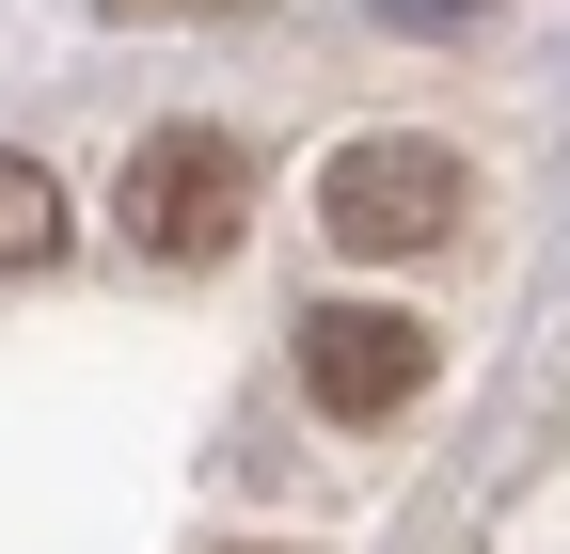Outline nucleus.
<instances>
[{
	"mask_svg": "<svg viewBox=\"0 0 570 554\" xmlns=\"http://www.w3.org/2000/svg\"><path fill=\"white\" fill-rule=\"evenodd\" d=\"M317 222H333L348 254H428V238L460 222V159H444V144H348L333 190H317Z\"/></svg>",
	"mask_w": 570,
	"mask_h": 554,
	"instance_id": "3",
	"label": "nucleus"
},
{
	"mask_svg": "<svg viewBox=\"0 0 570 554\" xmlns=\"http://www.w3.org/2000/svg\"><path fill=\"white\" fill-rule=\"evenodd\" d=\"M127 238L142 254H175V269H206V254H223L238 238V206H254V159L223 144V127H159V144H127Z\"/></svg>",
	"mask_w": 570,
	"mask_h": 554,
	"instance_id": "1",
	"label": "nucleus"
},
{
	"mask_svg": "<svg viewBox=\"0 0 570 554\" xmlns=\"http://www.w3.org/2000/svg\"><path fill=\"white\" fill-rule=\"evenodd\" d=\"M111 17H254V0H111Z\"/></svg>",
	"mask_w": 570,
	"mask_h": 554,
	"instance_id": "5",
	"label": "nucleus"
},
{
	"mask_svg": "<svg viewBox=\"0 0 570 554\" xmlns=\"http://www.w3.org/2000/svg\"><path fill=\"white\" fill-rule=\"evenodd\" d=\"M302 396L333 412V428H396V412L428 396V333H412L396 301H333V317H302Z\"/></svg>",
	"mask_w": 570,
	"mask_h": 554,
	"instance_id": "2",
	"label": "nucleus"
},
{
	"mask_svg": "<svg viewBox=\"0 0 570 554\" xmlns=\"http://www.w3.org/2000/svg\"><path fill=\"white\" fill-rule=\"evenodd\" d=\"M63 238H80V222H63V190H48L32 159H0V286H17V269H48Z\"/></svg>",
	"mask_w": 570,
	"mask_h": 554,
	"instance_id": "4",
	"label": "nucleus"
}]
</instances>
